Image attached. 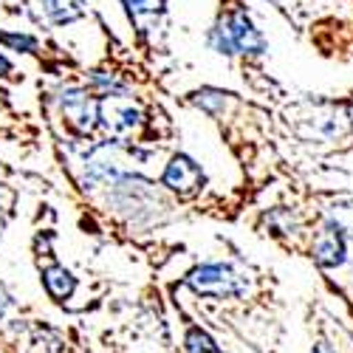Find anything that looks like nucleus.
<instances>
[{"label": "nucleus", "mask_w": 353, "mask_h": 353, "mask_svg": "<svg viewBox=\"0 0 353 353\" xmlns=\"http://www.w3.org/2000/svg\"><path fill=\"white\" fill-rule=\"evenodd\" d=\"M192 102H195L203 113L218 116V113H223V108H226V102H229V94H223L221 88H201V91L192 94Z\"/></svg>", "instance_id": "nucleus-12"}, {"label": "nucleus", "mask_w": 353, "mask_h": 353, "mask_svg": "<svg viewBox=\"0 0 353 353\" xmlns=\"http://www.w3.org/2000/svg\"><path fill=\"white\" fill-rule=\"evenodd\" d=\"M0 43L9 46L12 51H23V54L37 51V40H34V37H28V34H9V32H0Z\"/></svg>", "instance_id": "nucleus-15"}, {"label": "nucleus", "mask_w": 353, "mask_h": 353, "mask_svg": "<svg viewBox=\"0 0 353 353\" xmlns=\"http://www.w3.org/2000/svg\"><path fill=\"white\" fill-rule=\"evenodd\" d=\"M300 139L303 141H316V144H336L345 136L353 133V116L342 105H325L305 116L300 125Z\"/></svg>", "instance_id": "nucleus-3"}, {"label": "nucleus", "mask_w": 353, "mask_h": 353, "mask_svg": "<svg viewBox=\"0 0 353 353\" xmlns=\"http://www.w3.org/2000/svg\"><path fill=\"white\" fill-rule=\"evenodd\" d=\"M12 305V300H9V294L3 291V288H0V316H3L6 314V308Z\"/></svg>", "instance_id": "nucleus-17"}, {"label": "nucleus", "mask_w": 353, "mask_h": 353, "mask_svg": "<svg viewBox=\"0 0 353 353\" xmlns=\"http://www.w3.org/2000/svg\"><path fill=\"white\" fill-rule=\"evenodd\" d=\"M207 46L221 54V57H234L238 54V48H234V40H232V32H229V26H226V17H221L210 32H207Z\"/></svg>", "instance_id": "nucleus-10"}, {"label": "nucleus", "mask_w": 353, "mask_h": 353, "mask_svg": "<svg viewBox=\"0 0 353 353\" xmlns=\"http://www.w3.org/2000/svg\"><path fill=\"white\" fill-rule=\"evenodd\" d=\"M184 353H218V345L207 331L192 328L184 339Z\"/></svg>", "instance_id": "nucleus-14"}, {"label": "nucleus", "mask_w": 353, "mask_h": 353, "mask_svg": "<svg viewBox=\"0 0 353 353\" xmlns=\"http://www.w3.org/2000/svg\"><path fill=\"white\" fill-rule=\"evenodd\" d=\"M311 260L322 272H336V269L347 266V260H350V234L345 232V226L334 215L322 218V229L316 232V238L311 243Z\"/></svg>", "instance_id": "nucleus-2"}, {"label": "nucleus", "mask_w": 353, "mask_h": 353, "mask_svg": "<svg viewBox=\"0 0 353 353\" xmlns=\"http://www.w3.org/2000/svg\"><path fill=\"white\" fill-rule=\"evenodd\" d=\"M311 353H336V347H334L328 339H319V342L311 347Z\"/></svg>", "instance_id": "nucleus-16"}, {"label": "nucleus", "mask_w": 353, "mask_h": 353, "mask_svg": "<svg viewBox=\"0 0 353 353\" xmlns=\"http://www.w3.org/2000/svg\"><path fill=\"white\" fill-rule=\"evenodd\" d=\"M161 184L172 192H179V195H192L203 184V170L195 159H190L187 153H179V156H172L170 164L164 167Z\"/></svg>", "instance_id": "nucleus-5"}, {"label": "nucleus", "mask_w": 353, "mask_h": 353, "mask_svg": "<svg viewBox=\"0 0 353 353\" xmlns=\"http://www.w3.org/2000/svg\"><path fill=\"white\" fill-rule=\"evenodd\" d=\"M122 3L128 6V14L139 23V28L144 17H159L164 12V0H122Z\"/></svg>", "instance_id": "nucleus-13"}, {"label": "nucleus", "mask_w": 353, "mask_h": 353, "mask_svg": "<svg viewBox=\"0 0 353 353\" xmlns=\"http://www.w3.org/2000/svg\"><path fill=\"white\" fill-rule=\"evenodd\" d=\"M99 122L113 136H128L139 128L141 113H139V108H133L130 102H125L119 97H108L99 102Z\"/></svg>", "instance_id": "nucleus-6"}, {"label": "nucleus", "mask_w": 353, "mask_h": 353, "mask_svg": "<svg viewBox=\"0 0 353 353\" xmlns=\"http://www.w3.org/2000/svg\"><path fill=\"white\" fill-rule=\"evenodd\" d=\"M9 74H12V63L6 57H0V77H9Z\"/></svg>", "instance_id": "nucleus-18"}, {"label": "nucleus", "mask_w": 353, "mask_h": 353, "mask_svg": "<svg viewBox=\"0 0 353 353\" xmlns=\"http://www.w3.org/2000/svg\"><path fill=\"white\" fill-rule=\"evenodd\" d=\"M266 223H269L272 234H277V238H288V234H297V229H300L297 215H294L291 210H283V207L272 210V212L266 215Z\"/></svg>", "instance_id": "nucleus-11"}, {"label": "nucleus", "mask_w": 353, "mask_h": 353, "mask_svg": "<svg viewBox=\"0 0 353 353\" xmlns=\"http://www.w3.org/2000/svg\"><path fill=\"white\" fill-rule=\"evenodd\" d=\"M187 285L201 297L212 300H232L246 294V277H241L229 263H201L190 272Z\"/></svg>", "instance_id": "nucleus-1"}, {"label": "nucleus", "mask_w": 353, "mask_h": 353, "mask_svg": "<svg viewBox=\"0 0 353 353\" xmlns=\"http://www.w3.org/2000/svg\"><path fill=\"white\" fill-rule=\"evenodd\" d=\"M63 110H65L68 125L82 136H88L99 122V102L91 94H85V91L63 94Z\"/></svg>", "instance_id": "nucleus-7"}, {"label": "nucleus", "mask_w": 353, "mask_h": 353, "mask_svg": "<svg viewBox=\"0 0 353 353\" xmlns=\"http://www.w3.org/2000/svg\"><path fill=\"white\" fill-rule=\"evenodd\" d=\"M43 285H46V291H48L51 300L63 303V300H68L71 294H74L77 280H74V274H71L65 266H48V269L43 272Z\"/></svg>", "instance_id": "nucleus-8"}, {"label": "nucleus", "mask_w": 353, "mask_h": 353, "mask_svg": "<svg viewBox=\"0 0 353 353\" xmlns=\"http://www.w3.org/2000/svg\"><path fill=\"white\" fill-rule=\"evenodd\" d=\"M40 3H43L46 17L57 26L74 23L85 14V0H40Z\"/></svg>", "instance_id": "nucleus-9"}, {"label": "nucleus", "mask_w": 353, "mask_h": 353, "mask_svg": "<svg viewBox=\"0 0 353 353\" xmlns=\"http://www.w3.org/2000/svg\"><path fill=\"white\" fill-rule=\"evenodd\" d=\"M226 17V26H229V32H232V40H234V48H238V54L243 57H263L269 51V43L266 37H263V32L252 23L249 12L243 6L238 9H232Z\"/></svg>", "instance_id": "nucleus-4"}]
</instances>
